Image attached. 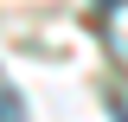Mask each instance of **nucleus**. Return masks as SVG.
<instances>
[{
  "instance_id": "1",
  "label": "nucleus",
  "mask_w": 128,
  "mask_h": 122,
  "mask_svg": "<svg viewBox=\"0 0 128 122\" xmlns=\"http://www.w3.org/2000/svg\"><path fill=\"white\" fill-rule=\"evenodd\" d=\"M0 122H26V103L13 96V84L0 77Z\"/></svg>"
},
{
  "instance_id": "2",
  "label": "nucleus",
  "mask_w": 128,
  "mask_h": 122,
  "mask_svg": "<svg viewBox=\"0 0 128 122\" xmlns=\"http://www.w3.org/2000/svg\"><path fill=\"white\" fill-rule=\"evenodd\" d=\"M102 7H122V0H102Z\"/></svg>"
}]
</instances>
